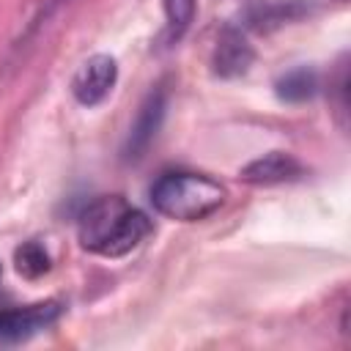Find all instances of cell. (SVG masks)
Returning <instances> with one entry per match:
<instances>
[{"instance_id": "52a82bcc", "label": "cell", "mask_w": 351, "mask_h": 351, "mask_svg": "<svg viewBox=\"0 0 351 351\" xmlns=\"http://www.w3.org/2000/svg\"><path fill=\"white\" fill-rule=\"evenodd\" d=\"M58 318V304H33L22 310H0V337H22L27 332L44 329Z\"/></svg>"}, {"instance_id": "9c48e42d", "label": "cell", "mask_w": 351, "mask_h": 351, "mask_svg": "<svg viewBox=\"0 0 351 351\" xmlns=\"http://www.w3.org/2000/svg\"><path fill=\"white\" fill-rule=\"evenodd\" d=\"M315 90V77L313 71L307 69H296L291 74H285L280 82H277V93L288 101H302V99H310Z\"/></svg>"}, {"instance_id": "8992f818", "label": "cell", "mask_w": 351, "mask_h": 351, "mask_svg": "<svg viewBox=\"0 0 351 351\" xmlns=\"http://www.w3.org/2000/svg\"><path fill=\"white\" fill-rule=\"evenodd\" d=\"M255 52L239 30H225L214 49V71L219 77H239L250 69Z\"/></svg>"}, {"instance_id": "30bf717a", "label": "cell", "mask_w": 351, "mask_h": 351, "mask_svg": "<svg viewBox=\"0 0 351 351\" xmlns=\"http://www.w3.org/2000/svg\"><path fill=\"white\" fill-rule=\"evenodd\" d=\"M16 269L27 277H38L49 269V258H47V250L36 241H27L25 247L16 250Z\"/></svg>"}, {"instance_id": "5b68a950", "label": "cell", "mask_w": 351, "mask_h": 351, "mask_svg": "<svg viewBox=\"0 0 351 351\" xmlns=\"http://www.w3.org/2000/svg\"><path fill=\"white\" fill-rule=\"evenodd\" d=\"M302 176V165L282 151H271L263 154L258 159H252L247 167H241L239 178L252 184V186H271V184H285V181H296Z\"/></svg>"}, {"instance_id": "3957f363", "label": "cell", "mask_w": 351, "mask_h": 351, "mask_svg": "<svg viewBox=\"0 0 351 351\" xmlns=\"http://www.w3.org/2000/svg\"><path fill=\"white\" fill-rule=\"evenodd\" d=\"M118 80V63L112 55H90L71 77V93L82 107H96L110 96Z\"/></svg>"}, {"instance_id": "277c9868", "label": "cell", "mask_w": 351, "mask_h": 351, "mask_svg": "<svg viewBox=\"0 0 351 351\" xmlns=\"http://www.w3.org/2000/svg\"><path fill=\"white\" fill-rule=\"evenodd\" d=\"M162 118H165V93L162 90H154L148 93V99L143 101L132 129H129V137H126V159H140L145 154V148L154 143L159 126H162Z\"/></svg>"}, {"instance_id": "7a4b0ae2", "label": "cell", "mask_w": 351, "mask_h": 351, "mask_svg": "<svg viewBox=\"0 0 351 351\" xmlns=\"http://www.w3.org/2000/svg\"><path fill=\"white\" fill-rule=\"evenodd\" d=\"M151 203L167 219L197 222L222 208L225 186L206 173H165L151 186Z\"/></svg>"}, {"instance_id": "6da1fadb", "label": "cell", "mask_w": 351, "mask_h": 351, "mask_svg": "<svg viewBox=\"0 0 351 351\" xmlns=\"http://www.w3.org/2000/svg\"><path fill=\"white\" fill-rule=\"evenodd\" d=\"M151 233V219L121 195L96 197L80 214V244L101 258H123Z\"/></svg>"}, {"instance_id": "ba28073f", "label": "cell", "mask_w": 351, "mask_h": 351, "mask_svg": "<svg viewBox=\"0 0 351 351\" xmlns=\"http://www.w3.org/2000/svg\"><path fill=\"white\" fill-rule=\"evenodd\" d=\"M162 3H165V19H167L170 38H181L195 19L197 0H162Z\"/></svg>"}]
</instances>
